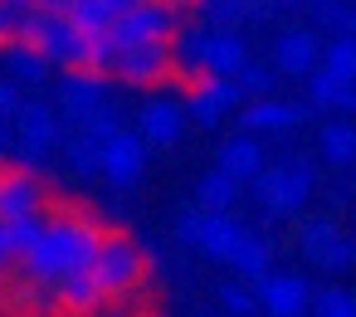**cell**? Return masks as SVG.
Instances as JSON below:
<instances>
[{
	"instance_id": "6da1fadb",
	"label": "cell",
	"mask_w": 356,
	"mask_h": 317,
	"mask_svg": "<svg viewBox=\"0 0 356 317\" xmlns=\"http://www.w3.org/2000/svg\"><path fill=\"white\" fill-rule=\"evenodd\" d=\"M103 239H108V229L93 215H79V210L49 215L44 234L30 244V254L20 259V268H25V278L59 288L64 278H74V273H83L93 263V254L103 249Z\"/></svg>"
},
{
	"instance_id": "7a4b0ae2",
	"label": "cell",
	"mask_w": 356,
	"mask_h": 317,
	"mask_svg": "<svg viewBox=\"0 0 356 317\" xmlns=\"http://www.w3.org/2000/svg\"><path fill=\"white\" fill-rule=\"evenodd\" d=\"M249 186H254V200H259L268 215H298V210L307 205L312 186H317V166H312L307 156H293V161H283V166H264Z\"/></svg>"
},
{
	"instance_id": "3957f363",
	"label": "cell",
	"mask_w": 356,
	"mask_h": 317,
	"mask_svg": "<svg viewBox=\"0 0 356 317\" xmlns=\"http://www.w3.org/2000/svg\"><path fill=\"white\" fill-rule=\"evenodd\" d=\"M181 30V10L166 6V0H137L127 6L113 25H108V44L113 54L118 49H132V44H152V40H176Z\"/></svg>"
},
{
	"instance_id": "277c9868",
	"label": "cell",
	"mask_w": 356,
	"mask_h": 317,
	"mask_svg": "<svg viewBox=\"0 0 356 317\" xmlns=\"http://www.w3.org/2000/svg\"><path fill=\"white\" fill-rule=\"evenodd\" d=\"M88 273L98 278L103 298H127V293L142 283V273H147V254H142L127 234H108V239H103V249L93 254Z\"/></svg>"
},
{
	"instance_id": "5b68a950",
	"label": "cell",
	"mask_w": 356,
	"mask_h": 317,
	"mask_svg": "<svg viewBox=\"0 0 356 317\" xmlns=\"http://www.w3.org/2000/svg\"><path fill=\"white\" fill-rule=\"evenodd\" d=\"M108 74H118V79H122V83H132V88H156V83H166V79L176 74L171 40H152V44L118 49V59H113V69H108Z\"/></svg>"
},
{
	"instance_id": "8992f818",
	"label": "cell",
	"mask_w": 356,
	"mask_h": 317,
	"mask_svg": "<svg viewBox=\"0 0 356 317\" xmlns=\"http://www.w3.org/2000/svg\"><path fill=\"white\" fill-rule=\"evenodd\" d=\"M59 142V117L44 108V103H20L15 113V152L25 166H40Z\"/></svg>"
},
{
	"instance_id": "52a82bcc",
	"label": "cell",
	"mask_w": 356,
	"mask_h": 317,
	"mask_svg": "<svg viewBox=\"0 0 356 317\" xmlns=\"http://www.w3.org/2000/svg\"><path fill=\"white\" fill-rule=\"evenodd\" d=\"M59 103H64L69 122L79 127V122H88L93 113L108 108V79H103L98 69H74V74L59 83Z\"/></svg>"
},
{
	"instance_id": "ba28073f",
	"label": "cell",
	"mask_w": 356,
	"mask_h": 317,
	"mask_svg": "<svg viewBox=\"0 0 356 317\" xmlns=\"http://www.w3.org/2000/svg\"><path fill=\"white\" fill-rule=\"evenodd\" d=\"M239 98H244V88H239V79H215V74H205L195 88H191V117L200 122V127H215L229 108H239Z\"/></svg>"
},
{
	"instance_id": "9c48e42d",
	"label": "cell",
	"mask_w": 356,
	"mask_h": 317,
	"mask_svg": "<svg viewBox=\"0 0 356 317\" xmlns=\"http://www.w3.org/2000/svg\"><path fill=\"white\" fill-rule=\"evenodd\" d=\"M147 171V137L142 132H118L113 142H103V176L113 186H132Z\"/></svg>"
},
{
	"instance_id": "30bf717a",
	"label": "cell",
	"mask_w": 356,
	"mask_h": 317,
	"mask_svg": "<svg viewBox=\"0 0 356 317\" xmlns=\"http://www.w3.org/2000/svg\"><path fill=\"white\" fill-rule=\"evenodd\" d=\"M20 215H44V186L35 181L30 166L0 171V220H20Z\"/></svg>"
},
{
	"instance_id": "8fae6325",
	"label": "cell",
	"mask_w": 356,
	"mask_h": 317,
	"mask_svg": "<svg viewBox=\"0 0 356 317\" xmlns=\"http://www.w3.org/2000/svg\"><path fill=\"white\" fill-rule=\"evenodd\" d=\"M259 302H264L273 317H302V312L312 307V288H307V278L268 273V278H259Z\"/></svg>"
},
{
	"instance_id": "7c38bea8",
	"label": "cell",
	"mask_w": 356,
	"mask_h": 317,
	"mask_svg": "<svg viewBox=\"0 0 356 317\" xmlns=\"http://www.w3.org/2000/svg\"><path fill=\"white\" fill-rule=\"evenodd\" d=\"M317 64H322L317 35H307V30H288V35L278 40V59H273L278 74H288V79H307V74H317Z\"/></svg>"
},
{
	"instance_id": "4fadbf2b",
	"label": "cell",
	"mask_w": 356,
	"mask_h": 317,
	"mask_svg": "<svg viewBox=\"0 0 356 317\" xmlns=\"http://www.w3.org/2000/svg\"><path fill=\"white\" fill-rule=\"evenodd\" d=\"M244 234H249V229H244L239 220H229V210H205V215H200V249H205L210 259H220V263L234 259V249H239Z\"/></svg>"
},
{
	"instance_id": "5bb4252c",
	"label": "cell",
	"mask_w": 356,
	"mask_h": 317,
	"mask_svg": "<svg viewBox=\"0 0 356 317\" xmlns=\"http://www.w3.org/2000/svg\"><path fill=\"white\" fill-rule=\"evenodd\" d=\"M181 132H186V113H181V103H171V98H152V103L142 108V137H147V147H171V142H181Z\"/></svg>"
},
{
	"instance_id": "9a60e30c",
	"label": "cell",
	"mask_w": 356,
	"mask_h": 317,
	"mask_svg": "<svg viewBox=\"0 0 356 317\" xmlns=\"http://www.w3.org/2000/svg\"><path fill=\"white\" fill-rule=\"evenodd\" d=\"M249 64V49L239 35L229 30H210V49H205V74L215 79H239V69Z\"/></svg>"
},
{
	"instance_id": "2e32d148",
	"label": "cell",
	"mask_w": 356,
	"mask_h": 317,
	"mask_svg": "<svg viewBox=\"0 0 356 317\" xmlns=\"http://www.w3.org/2000/svg\"><path fill=\"white\" fill-rule=\"evenodd\" d=\"M302 117H307V108L278 103V98H254V108H244V127L249 132H283V127H293Z\"/></svg>"
},
{
	"instance_id": "e0dca14e",
	"label": "cell",
	"mask_w": 356,
	"mask_h": 317,
	"mask_svg": "<svg viewBox=\"0 0 356 317\" xmlns=\"http://www.w3.org/2000/svg\"><path fill=\"white\" fill-rule=\"evenodd\" d=\"M220 171H229L239 186H249V181L264 171V147L254 142V132H249V137H234V142L220 147Z\"/></svg>"
},
{
	"instance_id": "ac0fdd59",
	"label": "cell",
	"mask_w": 356,
	"mask_h": 317,
	"mask_svg": "<svg viewBox=\"0 0 356 317\" xmlns=\"http://www.w3.org/2000/svg\"><path fill=\"white\" fill-rule=\"evenodd\" d=\"M205 49H210V35H200V30H176V40H171L176 74H186L191 83H200V79H205Z\"/></svg>"
},
{
	"instance_id": "d6986e66",
	"label": "cell",
	"mask_w": 356,
	"mask_h": 317,
	"mask_svg": "<svg viewBox=\"0 0 356 317\" xmlns=\"http://www.w3.org/2000/svg\"><path fill=\"white\" fill-rule=\"evenodd\" d=\"M54 302H59V307H69V312H98L108 298H103L98 278L83 268V273H74V278H64V283L54 288Z\"/></svg>"
},
{
	"instance_id": "ffe728a7",
	"label": "cell",
	"mask_w": 356,
	"mask_h": 317,
	"mask_svg": "<svg viewBox=\"0 0 356 317\" xmlns=\"http://www.w3.org/2000/svg\"><path fill=\"white\" fill-rule=\"evenodd\" d=\"M64 161H69V171L83 176V181H88V176H103V142L79 127V132L64 142Z\"/></svg>"
},
{
	"instance_id": "44dd1931",
	"label": "cell",
	"mask_w": 356,
	"mask_h": 317,
	"mask_svg": "<svg viewBox=\"0 0 356 317\" xmlns=\"http://www.w3.org/2000/svg\"><path fill=\"white\" fill-rule=\"evenodd\" d=\"M6 64L15 69L20 83H44V79H49V54H40L35 44L10 40V44H6Z\"/></svg>"
},
{
	"instance_id": "7402d4cb",
	"label": "cell",
	"mask_w": 356,
	"mask_h": 317,
	"mask_svg": "<svg viewBox=\"0 0 356 317\" xmlns=\"http://www.w3.org/2000/svg\"><path fill=\"white\" fill-rule=\"evenodd\" d=\"M317 147H322V156L332 166H351L356 161V122H327Z\"/></svg>"
},
{
	"instance_id": "603a6c76",
	"label": "cell",
	"mask_w": 356,
	"mask_h": 317,
	"mask_svg": "<svg viewBox=\"0 0 356 317\" xmlns=\"http://www.w3.org/2000/svg\"><path fill=\"white\" fill-rule=\"evenodd\" d=\"M195 195H200V210H229L234 200H239V181L229 176V171H210V176H200V186H195Z\"/></svg>"
},
{
	"instance_id": "cb8c5ba5",
	"label": "cell",
	"mask_w": 356,
	"mask_h": 317,
	"mask_svg": "<svg viewBox=\"0 0 356 317\" xmlns=\"http://www.w3.org/2000/svg\"><path fill=\"white\" fill-rule=\"evenodd\" d=\"M244 278H268V263H273V249H268V239H259V234H244L239 239V249H234V259H229Z\"/></svg>"
},
{
	"instance_id": "d4e9b609",
	"label": "cell",
	"mask_w": 356,
	"mask_h": 317,
	"mask_svg": "<svg viewBox=\"0 0 356 317\" xmlns=\"http://www.w3.org/2000/svg\"><path fill=\"white\" fill-rule=\"evenodd\" d=\"M337 239H341L337 220H332V215H317V220H307V225H302V234H298V249H302V254L317 263V259H322V254H327Z\"/></svg>"
},
{
	"instance_id": "484cf974",
	"label": "cell",
	"mask_w": 356,
	"mask_h": 317,
	"mask_svg": "<svg viewBox=\"0 0 356 317\" xmlns=\"http://www.w3.org/2000/svg\"><path fill=\"white\" fill-rule=\"evenodd\" d=\"M322 69L337 74V79H356V35H337L322 49Z\"/></svg>"
},
{
	"instance_id": "4316f807",
	"label": "cell",
	"mask_w": 356,
	"mask_h": 317,
	"mask_svg": "<svg viewBox=\"0 0 356 317\" xmlns=\"http://www.w3.org/2000/svg\"><path fill=\"white\" fill-rule=\"evenodd\" d=\"M44 220L49 215H20V220H6V239H10V249H15V263L30 254V244L44 234Z\"/></svg>"
},
{
	"instance_id": "83f0119b",
	"label": "cell",
	"mask_w": 356,
	"mask_h": 317,
	"mask_svg": "<svg viewBox=\"0 0 356 317\" xmlns=\"http://www.w3.org/2000/svg\"><path fill=\"white\" fill-rule=\"evenodd\" d=\"M200 15L215 30H234V25L249 20V0H200Z\"/></svg>"
},
{
	"instance_id": "f1b7e54d",
	"label": "cell",
	"mask_w": 356,
	"mask_h": 317,
	"mask_svg": "<svg viewBox=\"0 0 356 317\" xmlns=\"http://www.w3.org/2000/svg\"><path fill=\"white\" fill-rule=\"evenodd\" d=\"M273 83H278V69H268V64H244V69H239V88H244L249 98H268Z\"/></svg>"
},
{
	"instance_id": "f546056e",
	"label": "cell",
	"mask_w": 356,
	"mask_h": 317,
	"mask_svg": "<svg viewBox=\"0 0 356 317\" xmlns=\"http://www.w3.org/2000/svg\"><path fill=\"white\" fill-rule=\"evenodd\" d=\"M317 317H356V298L346 288H327L317 293Z\"/></svg>"
},
{
	"instance_id": "4dcf8cb0",
	"label": "cell",
	"mask_w": 356,
	"mask_h": 317,
	"mask_svg": "<svg viewBox=\"0 0 356 317\" xmlns=\"http://www.w3.org/2000/svg\"><path fill=\"white\" fill-rule=\"evenodd\" d=\"M220 302H225V312H234V317H249V312L259 307V298H254L244 283H225V288H220Z\"/></svg>"
},
{
	"instance_id": "1f68e13d",
	"label": "cell",
	"mask_w": 356,
	"mask_h": 317,
	"mask_svg": "<svg viewBox=\"0 0 356 317\" xmlns=\"http://www.w3.org/2000/svg\"><path fill=\"white\" fill-rule=\"evenodd\" d=\"M317 263H322V268H332V273H346V268H356V239H346V234H341V239H337V244H332V249H327Z\"/></svg>"
},
{
	"instance_id": "d6a6232c",
	"label": "cell",
	"mask_w": 356,
	"mask_h": 317,
	"mask_svg": "<svg viewBox=\"0 0 356 317\" xmlns=\"http://www.w3.org/2000/svg\"><path fill=\"white\" fill-rule=\"evenodd\" d=\"M79 127H83L88 137H98V142H113V137L122 132V122H118V113H113V108L93 113V117H88V122H79Z\"/></svg>"
},
{
	"instance_id": "836d02e7",
	"label": "cell",
	"mask_w": 356,
	"mask_h": 317,
	"mask_svg": "<svg viewBox=\"0 0 356 317\" xmlns=\"http://www.w3.org/2000/svg\"><path fill=\"white\" fill-rule=\"evenodd\" d=\"M307 10L317 15V25H327V30H341V15H346V0H307Z\"/></svg>"
},
{
	"instance_id": "e575fe53",
	"label": "cell",
	"mask_w": 356,
	"mask_h": 317,
	"mask_svg": "<svg viewBox=\"0 0 356 317\" xmlns=\"http://www.w3.org/2000/svg\"><path fill=\"white\" fill-rule=\"evenodd\" d=\"M20 20H25V10H15L10 0H0V44H10L20 35Z\"/></svg>"
},
{
	"instance_id": "d590c367",
	"label": "cell",
	"mask_w": 356,
	"mask_h": 317,
	"mask_svg": "<svg viewBox=\"0 0 356 317\" xmlns=\"http://www.w3.org/2000/svg\"><path fill=\"white\" fill-rule=\"evenodd\" d=\"M200 215H205V210H191V215L176 220V239H181V244H200Z\"/></svg>"
},
{
	"instance_id": "8d00e7d4",
	"label": "cell",
	"mask_w": 356,
	"mask_h": 317,
	"mask_svg": "<svg viewBox=\"0 0 356 317\" xmlns=\"http://www.w3.org/2000/svg\"><path fill=\"white\" fill-rule=\"evenodd\" d=\"M20 113V88L10 79H0V117H15Z\"/></svg>"
},
{
	"instance_id": "74e56055",
	"label": "cell",
	"mask_w": 356,
	"mask_h": 317,
	"mask_svg": "<svg viewBox=\"0 0 356 317\" xmlns=\"http://www.w3.org/2000/svg\"><path fill=\"white\" fill-rule=\"evenodd\" d=\"M337 113H356V79L341 83V93H337Z\"/></svg>"
},
{
	"instance_id": "f35d334b",
	"label": "cell",
	"mask_w": 356,
	"mask_h": 317,
	"mask_svg": "<svg viewBox=\"0 0 356 317\" xmlns=\"http://www.w3.org/2000/svg\"><path fill=\"white\" fill-rule=\"evenodd\" d=\"M15 263V249H10V239H6V220H0V273H6Z\"/></svg>"
},
{
	"instance_id": "ab89813d",
	"label": "cell",
	"mask_w": 356,
	"mask_h": 317,
	"mask_svg": "<svg viewBox=\"0 0 356 317\" xmlns=\"http://www.w3.org/2000/svg\"><path fill=\"white\" fill-rule=\"evenodd\" d=\"M15 147V117H0V152Z\"/></svg>"
},
{
	"instance_id": "60d3db41",
	"label": "cell",
	"mask_w": 356,
	"mask_h": 317,
	"mask_svg": "<svg viewBox=\"0 0 356 317\" xmlns=\"http://www.w3.org/2000/svg\"><path fill=\"white\" fill-rule=\"evenodd\" d=\"M337 35H356V6H346V15H341V30Z\"/></svg>"
},
{
	"instance_id": "b9f144b4",
	"label": "cell",
	"mask_w": 356,
	"mask_h": 317,
	"mask_svg": "<svg viewBox=\"0 0 356 317\" xmlns=\"http://www.w3.org/2000/svg\"><path fill=\"white\" fill-rule=\"evenodd\" d=\"M10 6H15V10H35V6H40V0H10Z\"/></svg>"
},
{
	"instance_id": "7bdbcfd3",
	"label": "cell",
	"mask_w": 356,
	"mask_h": 317,
	"mask_svg": "<svg viewBox=\"0 0 356 317\" xmlns=\"http://www.w3.org/2000/svg\"><path fill=\"white\" fill-rule=\"evenodd\" d=\"M166 6H176V10H186V6H195V0H166Z\"/></svg>"
}]
</instances>
